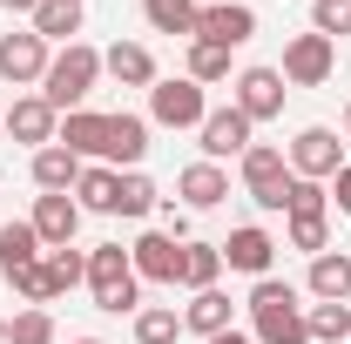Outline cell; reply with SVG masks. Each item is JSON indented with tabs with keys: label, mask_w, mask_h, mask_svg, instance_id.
I'll use <instances>...</instances> for the list:
<instances>
[{
	"label": "cell",
	"mask_w": 351,
	"mask_h": 344,
	"mask_svg": "<svg viewBox=\"0 0 351 344\" xmlns=\"http://www.w3.org/2000/svg\"><path fill=\"white\" fill-rule=\"evenodd\" d=\"M223 277V250L217 243H182V291L196 297V291H217Z\"/></svg>",
	"instance_id": "obj_26"
},
{
	"label": "cell",
	"mask_w": 351,
	"mask_h": 344,
	"mask_svg": "<svg viewBox=\"0 0 351 344\" xmlns=\"http://www.w3.org/2000/svg\"><path fill=\"white\" fill-rule=\"evenodd\" d=\"M250 34H257V14L243 0H210L196 14V41H210V47H243Z\"/></svg>",
	"instance_id": "obj_9"
},
{
	"label": "cell",
	"mask_w": 351,
	"mask_h": 344,
	"mask_svg": "<svg viewBox=\"0 0 351 344\" xmlns=\"http://www.w3.org/2000/svg\"><path fill=\"white\" fill-rule=\"evenodd\" d=\"M291 175H311V182H331V175L345 169V142H338V129H304L298 142H291Z\"/></svg>",
	"instance_id": "obj_6"
},
{
	"label": "cell",
	"mask_w": 351,
	"mask_h": 344,
	"mask_svg": "<svg viewBox=\"0 0 351 344\" xmlns=\"http://www.w3.org/2000/svg\"><path fill=\"white\" fill-rule=\"evenodd\" d=\"M68 344H101V338H68Z\"/></svg>",
	"instance_id": "obj_44"
},
{
	"label": "cell",
	"mask_w": 351,
	"mask_h": 344,
	"mask_svg": "<svg viewBox=\"0 0 351 344\" xmlns=\"http://www.w3.org/2000/svg\"><path fill=\"white\" fill-rule=\"evenodd\" d=\"M47 41L34 34V27H21V34H0V82H14V88H27V82H41L47 75Z\"/></svg>",
	"instance_id": "obj_10"
},
{
	"label": "cell",
	"mask_w": 351,
	"mask_h": 344,
	"mask_svg": "<svg viewBox=\"0 0 351 344\" xmlns=\"http://www.w3.org/2000/svg\"><path fill=\"white\" fill-rule=\"evenodd\" d=\"M115 189H122V175L108 169V162H88L82 182H75V203H82V216H115Z\"/></svg>",
	"instance_id": "obj_22"
},
{
	"label": "cell",
	"mask_w": 351,
	"mask_h": 344,
	"mask_svg": "<svg viewBox=\"0 0 351 344\" xmlns=\"http://www.w3.org/2000/svg\"><path fill=\"white\" fill-rule=\"evenodd\" d=\"M196 14H203L196 0H142V21H149L156 34H189V41H196Z\"/></svg>",
	"instance_id": "obj_27"
},
{
	"label": "cell",
	"mask_w": 351,
	"mask_h": 344,
	"mask_svg": "<svg viewBox=\"0 0 351 344\" xmlns=\"http://www.w3.org/2000/svg\"><path fill=\"white\" fill-rule=\"evenodd\" d=\"M0 344H7V317H0Z\"/></svg>",
	"instance_id": "obj_45"
},
{
	"label": "cell",
	"mask_w": 351,
	"mask_h": 344,
	"mask_svg": "<svg viewBox=\"0 0 351 344\" xmlns=\"http://www.w3.org/2000/svg\"><path fill=\"white\" fill-rule=\"evenodd\" d=\"M149 156V115H129V108H115L108 115V149H101V162L122 175V169H135Z\"/></svg>",
	"instance_id": "obj_13"
},
{
	"label": "cell",
	"mask_w": 351,
	"mask_h": 344,
	"mask_svg": "<svg viewBox=\"0 0 351 344\" xmlns=\"http://www.w3.org/2000/svg\"><path fill=\"white\" fill-rule=\"evenodd\" d=\"M304 291H311L317 304H351V257H345V250H324V257H311Z\"/></svg>",
	"instance_id": "obj_20"
},
{
	"label": "cell",
	"mask_w": 351,
	"mask_h": 344,
	"mask_svg": "<svg viewBox=\"0 0 351 344\" xmlns=\"http://www.w3.org/2000/svg\"><path fill=\"white\" fill-rule=\"evenodd\" d=\"M311 344H345L351 338V304H304Z\"/></svg>",
	"instance_id": "obj_29"
},
{
	"label": "cell",
	"mask_w": 351,
	"mask_h": 344,
	"mask_svg": "<svg viewBox=\"0 0 351 344\" xmlns=\"http://www.w3.org/2000/svg\"><path fill=\"white\" fill-rule=\"evenodd\" d=\"M250 129H257V122H250L237 101H230V108H210V115H203V129H196V135H203V162L243 156V149H250Z\"/></svg>",
	"instance_id": "obj_11"
},
{
	"label": "cell",
	"mask_w": 351,
	"mask_h": 344,
	"mask_svg": "<svg viewBox=\"0 0 351 344\" xmlns=\"http://www.w3.org/2000/svg\"><path fill=\"white\" fill-rule=\"evenodd\" d=\"M203 344H257V338H250V331H237V324H230V331H217V338H203Z\"/></svg>",
	"instance_id": "obj_41"
},
{
	"label": "cell",
	"mask_w": 351,
	"mask_h": 344,
	"mask_svg": "<svg viewBox=\"0 0 351 344\" xmlns=\"http://www.w3.org/2000/svg\"><path fill=\"white\" fill-rule=\"evenodd\" d=\"M243 196H250V203H257V210H284V203H291V175H284V182H263V189H243Z\"/></svg>",
	"instance_id": "obj_38"
},
{
	"label": "cell",
	"mask_w": 351,
	"mask_h": 344,
	"mask_svg": "<svg viewBox=\"0 0 351 344\" xmlns=\"http://www.w3.org/2000/svg\"><path fill=\"white\" fill-rule=\"evenodd\" d=\"M176 338H182V310H169V304L135 310V344H176Z\"/></svg>",
	"instance_id": "obj_28"
},
{
	"label": "cell",
	"mask_w": 351,
	"mask_h": 344,
	"mask_svg": "<svg viewBox=\"0 0 351 344\" xmlns=\"http://www.w3.org/2000/svg\"><path fill=\"white\" fill-rule=\"evenodd\" d=\"M284 216H331V189L311 182V175H291V203H284Z\"/></svg>",
	"instance_id": "obj_35"
},
{
	"label": "cell",
	"mask_w": 351,
	"mask_h": 344,
	"mask_svg": "<svg viewBox=\"0 0 351 344\" xmlns=\"http://www.w3.org/2000/svg\"><path fill=\"white\" fill-rule=\"evenodd\" d=\"M41 41H61V47H75V34H82V7L75 0H41V14L27 21Z\"/></svg>",
	"instance_id": "obj_25"
},
{
	"label": "cell",
	"mask_w": 351,
	"mask_h": 344,
	"mask_svg": "<svg viewBox=\"0 0 351 344\" xmlns=\"http://www.w3.org/2000/svg\"><path fill=\"white\" fill-rule=\"evenodd\" d=\"M75 7H82V0H75Z\"/></svg>",
	"instance_id": "obj_47"
},
{
	"label": "cell",
	"mask_w": 351,
	"mask_h": 344,
	"mask_svg": "<svg viewBox=\"0 0 351 344\" xmlns=\"http://www.w3.org/2000/svg\"><path fill=\"white\" fill-rule=\"evenodd\" d=\"M0 135H7V108H0Z\"/></svg>",
	"instance_id": "obj_46"
},
{
	"label": "cell",
	"mask_w": 351,
	"mask_h": 344,
	"mask_svg": "<svg viewBox=\"0 0 351 344\" xmlns=\"http://www.w3.org/2000/svg\"><path fill=\"white\" fill-rule=\"evenodd\" d=\"M230 88H237L230 101H237V108H243L250 122H277V115H284V95H291L277 68H243V75H237Z\"/></svg>",
	"instance_id": "obj_7"
},
{
	"label": "cell",
	"mask_w": 351,
	"mask_h": 344,
	"mask_svg": "<svg viewBox=\"0 0 351 344\" xmlns=\"http://www.w3.org/2000/svg\"><path fill=\"white\" fill-rule=\"evenodd\" d=\"M7 135H14V142H27V149H47V142L61 135V115L47 108L41 95H21V101L7 108Z\"/></svg>",
	"instance_id": "obj_15"
},
{
	"label": "cell",
	"mask_w": 351,
	"mask_h": 344,
	"mask_svg": "<svg viewBox=\"0 0 351 344\" xmlns=\"http://www.w3.org/2000/svg\"><path fill=\"white\" fill-rule=\"evenodd\" d=\"M250 338L257 344H311L298 284H277V277H257L250 284Z\"/></svg>",
	"instance_id": "obj_1"
},
{
	"label": "cell",
	"mask_w": 351,
	"mask_h": 344,
	"mask_svg": "<svg viewBox=\"0 0 351 344\" xmlns=\"http://www.w3.org/2000/svg\"><path fill=\"white\" fill-rule=\"evenodd\" d=\"M82 169H88V162L75 156V149H61V142L34 149V189H41V196H75Z\"/></svg>",
	"instance_id": "obj_16"
},
{
	"label": "cell",
	"mask_w": 351,
	"mask_h": 344,
	"mask_svg": "<svg viewBox=\"0 0 351 344\" xmlns=\"http://www.w3.org/2000/svg\"><path fill=\"white\" fill-rule=\"evenodd\" d=\"M41 263H47V284H54V297H68L75 284H88V257L75 250V243H68V250H47Z\"/></svg>",
	"instance_id": "obj_33"
},
{
	"label": "cell",
	"mask_w": 351,
	"mask_h": 344,
	"mask_svg": "<svg viewBox=\"0 0 351 344\" xmlns=\"http://www.w3.org/2000/svg\"><path fill=\"white\" fill-rule=\"evenodd\" d=\"M156 203H162V196H156V182H149L142 169H122V189H115V216H149Z\"/></svg>",
	"instance_id": "obj_34"
},
{
	"label": "cell",
	"mask_w": 351,
	"mask_h": 344,
	"mask_svg": "<svg viewBox=\"0 0 351 344\" xmlns=\"http://www.w3.org/2000/svg\"><path fill=\"white\" fill-rule=\"evenodd\" d=\"M88 291H95V310L122 317V310H142V277L122 243H95L88 250Z\"/></svg>",
	"instance_id": "obj_3"
},
{
	"label": "cell",
	"mask_w": 351,
	"mask_h": 344,
	"mask_svg": "<svg viewBox=\"0 0 351 344\" xmlns=\"http://www.w3.org/2000/svg\"><path fill=\"white\" fill-rule=\"evenodd\" d=\"M129 263H135L142 284H182V243L162 236V230H142L129 243Z\"/></svg>",
	"instance_id": "obj_8"
},
{
	"label": "cell",
	"mask_w": 351,
	"mask_h": 344,
	"mask_svg": "<svg viewBox=\"0 0 351 344\" xmlns=\"http://www.w3.org/2000/svg\"><path fill=\"white\" fill-rule=\"evenodd\" d=\"M95 82H101V54L88 41L75 47H61L54 61H47V75H41V101L54 108V115H75L88 95H95Z\"/></svg>",
	"instance_id": "obj_2"
},
{
	"label": "cell",
	"mask_w": 351,
	"mask_h": 344,
	"mask_svg": "<svg viewBox=\"0 0 351 344\" xmlns=\"http://www.w3.org/2000/svg\"><path fill=\"white\" fill-rule=\"evenodd\" d=\"M203 115H210V95L189 75H169V82L149 88V122H162V129H203Z\"/></svg>",
	"instance_id": "obj_4"
},
{
	"label": "cell",
	"mask_w": 351,
	"mask_h": 344,
	"mask_svg": "<svg viewBox=\"0 0 351 344\" xmlns=\"http://www.w3.org/2000/svg\"><path fill=\"white\" fill-rule=\"evenodd\" d=\"M217 250H223L230 270H243V277L257 284V277H270V263H277V236L257 230V223H243V230H230V243H217Z\"/></svg>",
	"instance_id": "obj_12"
},
{
	"label": "cell",
	"mask_w": 351,
	"mask_h": 344,
	"mask_svg": "<svg viewBox=\"0 0 351 344\" xmlns=\"http://www.w3.org/2000/svg\"><path fill=\"white\" fill-rule=\"evenodd\" d=\"M61 149H75L82 162H101V149H108V115H95V108H75V115H61V135H54Z\"/></svg>",
	"instance_id": "obj_18"
},
{
	"label": "cell",
	"mask_w": 351,
	"mask_h": 344,
	"mask_svg": "<svg viewBox=\"0 0 351 344\" xmlns=\"http://www.w3.org/2000/svg\"><path fill=\"white\" fill-rule=\"evenodd\" d=\"M237 169H243V189H263V182H284L291 162H284V149H277V142H250V149L237 156Z\"/></svg>",
	"instance_id": "obj_24"
},
{
	"label": "cell",
	"mask_w": 351,
	"mask_h": 344,
	"mask_svg": "<svg viewBox=\"0 0 351 344\" xmlns=\"http://www.w3.org/2000/svg\"><path fill=\"white\" fill-rule=\"evenodd\" d=\"M7 284H14V291H21L27 304H54V284H47V263H27V270H21V277H7Z\"/></svg>",
	"instance_id": "obj_37"
},
{
	"label": "cell",
	"mask_w": 351,
	"mask_h": 344,
	"mask_svg": "<svg viewBox=\"0 0 351 344\" xmlns=\"http://www.w3.org/2000/svg\"><path fill=\"white\" fill-rule=\"evenodd\" d=\"M311 34H324V41L351 34V0H311Z\"/></svg>",
	"instance_id": "obj_36"
},
{
	"label": "cell",
	"mask_w": 351,
	"mask_h": 344,
	"mask_svg": "<svg viewBox=\"0 0 351 344\" xmlns=\"http://www.w3.org/2000/svg\"><path fill=\"white\" fill-rule=\"evenodd\" d=\"M189 82H196V88H217V82H230V47L189 41Z\"/></svg>",
	"instance_id": "obj_32"
},
{
	"label": "cell",
	"mask_w": 351,
	"mask_h": 344,
	"mask_svg": "<svg viewBox=\"0 0 351 344\" xmlns=\"http://www.w3.org/2000/svg\"><path fill=\"white\" fill-rule=\"evenodd\" d=\"M54 310L47 304H27V310H14V324H7V344H54Z\"/></svg>",
	"instance_id": "obj_30"
},
{
	"label": "cell",
	"mask_w": 351,
	"mask_h": 344,
	"mask_svg": "<svg viewBox=\"0 0 351 344\" xmlns=\"http://www.w3.org/2000/svg\"><path fill=\"white\" fill-rule=\"evenodd\" d=\"M101 75H115L122 88H156L162 75H156V54L142 41H115L108 54H101Z\"/></svg>",
	"instance_id": "obj_19"
},
{
	"label": "cell",
	"mask_w": 351,
	"mask_h": 344,
	"mask_svg": "<svg viewBox=\"0 0 351 344\" xmlns=\"http://www.w3.org/2000/svg\"><path fill=\"white\" fill-rule=\"evenodd\" d=\"M34 236H41L47 250H68L75 243V230H82V203L75 196H34Z\"/></svg>",
	"instance_id": "obj_14"
},
{
	"label": "cell",
	"mask_w": 351,
	"mask_h": 344,
	"mask_svg": "<svg viewBox=\"0 0 351 344\" xmlns=\"http://www.w3.org/2000/svg\"><path fill=\"white\" fill-rule=\"evenodd\" d=\"M331 203H338V210L351 216V162H345V169H338V175H331Z\"/></svg>",
	"instance_id": "obj_40"
},
{
	"label": "cell",
	"mask_w": 351,
	"mask_h": 344,
	"mask_svg": "<svg viewBox=\"0 0 351 344\" xmlns=\"http://www.w3.org/2000/svg\"><path fill=\"white\" fill-rule=\"evenodd\" d=\"M41 257H47V243L34 236V223H0V277H21Z\"/></svg>",
	"instance_id": "obj_21"
},
{
	"label": "cell",
	"mask_w": 351,
	"mask_h": 344,
	"mask_svg": "<svg viewBox=\"0 0 351 344\" xmlns=\"http://www.w3.org/2000/svg\"><path fill=\"white\" fill-rule=\"evenodd\" d=\"M331 68H338V41H324V34H298V41L284 47V88H317L331 82Z\"/></svg>",
	"instance_id": "obj_5"
},
{
	"label": "cell",
	"mask_w": 351,
	"mask_h": 344,
	"mask_svg": "<svg viewBox=\"0 0 351 344\" xmlns=\"http://www.w3.org/2000/svg\"><path fill=\"white\" fill-rule=\"evenodd\" d=\"M345 135H351V101H345Z\"/></svg>",
	"instance_id": "obj_43"
},
{
	"label": "cell",
	"mask_w": 351,
	"mask_h": 344,
	"mask_svg": "<svg viewBox=\"0 0 351 344\" xmlns=\"http://www.w3.org/2000/svg\"><path fill=\"white\" fill-rule=\"evenodd\" d=\"M182 331H196V338L230 331V297H223V291H196V297L182 304Z\"/></svg>",
	"instance_id": "obj_23"
},
{
	"label": "cell",
	"mask_w": 351,
	"mask_h": 344,
	"mask_svg": "<svg viewBox=\"0 0 351 344\" xmlns=\"http://www.w3.org/2000/svg\"><path fill=\"white\" fill-rule=\"evenodd\" d=\"M162 236H176V243H189V210H182V203H162Z\"/></svg>",
	"instance_id": "obj_39"
},
{
	"label": "cell",
	"mask_w": 351,
	"mask_h": 344,
	"mask_svg": "<svg viewBox=\"0 0 351 344\" xmlns=\"http://www.w3.org/2000/svg\"><path fill=\"white\" fill-rule=\"evenodd\" d=\"M176 196H182V210H217L223 196H230L223 162H189V169L176 175Z\"/></svg>",
	"instance_id": "obj_17"
},
{
	"label": "cell",
	"mask_w": 351,
	"mask_h": 344,
	"mask_svg": "<svg viewBox=\"0 0 351 344\" xmlns=\"http://www.w3.org/2000/svg\"><path fill=\"white\" fill-rule=\"evenodd\" d=\"M284 243L324 257V250H331V216H284Z\"/></svg>",
	"instance_id": "obj_31"
},
{
	"label": "cell",
	"mask_w": 351,
	"mask_h": 344,
	"mask_svg": "<svg viewBox=\"0 0 351 344\" xmlns=\"http://www.w3.org/2000/svg\"><path fill=\"white\" fill-rule=\"evenodd\" d=\"M0 7H7V14H27V21L41 14V0H0Z\"/></svg>",
	"instance_id": "obj_42"
}]
</instances>
